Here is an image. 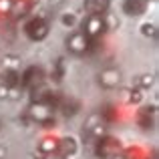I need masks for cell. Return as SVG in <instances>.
I'll return each instance as SVG.
<instances>
[{
    "mask_svg": "<svg viewBox=\"0 0 159 159\" xmlns=\"http://www.w3.org/2000/svg\"><path fill=\"white\" fill-rule=\"evenodd\" d=\"M99 32H103V18L99 14H93L89 20L85 22V36H97Z\"/></svg>",
    "mask_w": 159,
    "mask_h": 159,
    "instance_id": "cell-1",
    "label": "cell"
},
{
    "mask_svg": "<svg viewBox=\"0 0 159 159\" xmlns=\"http://www.w3.org/2000/svg\"><path fill=\"white\" fill-rule=\"evenodd\" d=\"M26 32L32 36V39H43V36L47 34V24H44V20L34 18V20H30V22H28Z\"/></svg>",
    "mask_w": 159,
    "mask_h": 159,
    "instance_id": "cell-2",
    "label": "cell"
},
{
    "mask_svg": "<svg viewBox=\"0 0 159 159\" xmlns=\"http://www.w3.org/2000/svg\"><path fill=\"white\" fill-rule=\"evenodd\" d=\"M69 48L73 52H83L87 48V36L83 34V32H77V34H73L69 39Z\"/></svg>",
    "mask_w": 159,
    "mask_h": 159,
    "instance_id": "cell-3",
    "label": "cell"
},
{
    "mask_svg": "<svg viewBox=\"0 0 159 159\" xmlns=\"http://www.w3.org/2000/svg\"><path fill=\"white\" fill-rule=\"evenodd\" d=\"M125 10L129 14H141L145 10V0H125Z\"/></svg>",
    "mask_w": 159,
    "mask_h": 159,
    "instance_id": "cell-4",
    "label": "cell"
},
{
    "mask_svg": "<svg viewBox=\"0 0 159 159\" xmlns=\"http://www.w3.org/2000/svg\"><path fill=\"white\" fill-rule=\"evenodd\" d=\"M107 6H109V0H87V8L91 12H95V14L107 10Z\"/></svg>",
    "mask_w": 159,
    "mask_h": 159,
    "instance_id": "cell-5",
    "label": "cell"
},
{
    "mask_svg": "<svg viewBox=\"0 0 159 159\" xmlns=\"http://www.w3.org/2000/svg\"><path fill=\"white\" fill-rule=\"evenodd\" d=\"M117 81H119V73H117V70H105L103 77H101V83H103V85H107V87L115 85Z\"/></svg>",
    "mask_w": 159,
    "mask_h": 159,
    "instance_id": "cell-6",
    "label": "cell"
},
{
    "mask_svg": "<svg viewBox=\"0 0 159 159\" xmlns=\"http://www.w3.org/2000/svg\"><path fill=\"white\" fill-rule=\"evenodd\" d=\"M4 77H6V79H4V81H6L8 85H14V83L18 81V79H16V73H12V70H10V73H6V75H4Z\"/></svg>",
    "mask_w": 159,
    "mask_h": 159,
    "instance_id": "cell-7",
    "label": "cell"
}]
</instances>
